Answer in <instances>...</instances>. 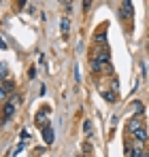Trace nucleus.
Here are the masks:
<instances>
[{
    "label": "nucleus",
    "mask_w": 149,
    "mask_h": 157,
    "mask_svg": "<svg viewBox=\"0 0 149 157\" xmlns=\"http://www.w3.org/2000/svg\"><path fill=\"white\" fill-rule=\"evenodd\" d=\"M122 19H132V0H124V4H122Z\"/></svg>",
    "instance_id": "f257e3e1"
},
{
    "label": "nucleus",
    "mask_w": 149,
    "mask_h": 157,
    "mask_svg": "<svg viewBox=\"0 0 149 157\" xmlns=\"http://www.w3.org/2000/svg\"><path fill=\"white\" fill-rule=\"evenodd\" d=\"M128 153H130V157H145V153H143V142H136L134 147H128Z\"/></svg>",
    "instance_id": "f03ea898"
},
{
    "label": "nucleus",
    "mask_w": 149,
    "mask_h": 157,
    "mask_svg": "<svg viewBox=\"0 0 149 157\" xmlns=\"http://www.w3.org/2000/svg\"><path fill=\"white\" fill-rule=\"evenodd\" d=\"M143 128V119H141V115H136V117H132L130 119V123H128V130L130 132H136Z\"/></svg>",
    "instance_id": "7ed1b4c3"
},
{
    "label": "nucleus",
    "mask_w": 149,
    "mask_h": 157,
    "mask_svg": "<svg viewBox=\"0 0 149 157\" xmlns=\"http://www.w3.org/2000/svg\"><path fill=\"white\" fill-rule=\"evenodd\" d=\"M11 91H13V85L11 83H0V100H4Z\"/></svg>",
    "instance_id": "20e7f679"
},
{
    "label": "nucleus",
    "mask_w": 149,
    "mask_h": 157,
    "mask_svg": "<svg viewBox=\"0 0 149 157\" xmlns=\"http://www.w3.org/2000/svg\"><path fill=\"white\" fill-rule=\"evenodd\" d=\"M13 113H15V104H6V106H4V110H2V119H4V123L13 117Z\"/></svg>",
    "instance_id": "39448f33"
},
{
    "label": "nucleus",
    "mask_w": 149,
    "mask_h": 157,
    "mask_svg": "<svg viewBox=\"0 0 149 157\" xmlns=\"http://www.w3.org/2000/svg\"><path fill=\"white\" fill-rule=\"evenodd\" d=\"M132 136H134V140H136V142H145V140H147V132L143 130V128H141V130H136V132H132Z\"/></svg>",
    "instance_id": "423d86ee"
},
{
    "label": "nucleus",
    "mask_w": 149,
    "mask_h": 157,
    "mask_svg": "<svg viewBox=\"0 0 149 157\" xmlns=\"http://www.w3.org/2000/svg\"><path fill=\"white\" fill-rule=\"evenodd\" d=\"M43 138H45V142H47V144L53 142V130H51V125L43 128Z\"/></svg>",
    "instance_id": "0eeeda50"
},
{
    "label": "nucleus",
    "mask_w": 149,
    "mask_h": 157,
    "mask_svg": "<svg viewBox=\"0 0 149 157\" xmlns=\"http://www.w3.org/2000/svg\"><path fill=\"white\" fill-rule=\"evenodd\" d=\"M36 125H38V128H47V125H49V123H47V115H45V113H43V115H41V113L36 115Z\"/></svg>",
    "instance_id": "6e6552de"
},
{
    "label": "nucleus",
    "mask_w": 149,
    "mask_h": 157,
    "mask_svg": "<svg viewBox=\"0 0 149 157\" xmlns=\"http://www.w3.org/2000/svg\"><path fill=\"white\" fill-rule=\"evenodd\" d=\"M68 28H70V19L64 17V19H62V36H64V38L68 36Z\"/></svg>",
    "instance_id": "1a4fd4ad"
},
{
    "label": "nucleus",
    "mask_w": 149,
    "mask_h": 157,
    "mask_svg": "<svg viewBox=\"0 0 149 157\" xmlns=\"http://www.w3.org/2000/svg\"><path fill=\"white\" fill-rule=\"evenodd\" d=\"M6 77H9V68H6V64H4V62H0V78L4 81Z\"/></svg>",
    "instance_id": "9d476101"
},
{
    "label": "nucleus",
    "mask_w": 149,
    "mask_h": 157,
    "mask_svg": "<svg viewBox=\"0 0 149 157\" xmlns=\"http://www.w3.org/2000/svg\"><path fill=\"white\" fill-rule=\"evenodd\" d=\"M102 98L109 100V102H115V94L113 91H102Z\"/></svg>",
    "instance_id": "9b49d317"
},
{
    "label": "nucleus",
    "mask_w": 149,
    "mask_h": 157,
    "mask_svg": "<svg viewBox=\"0 0 149 157\" xmlns=\"http://www.w3.org/2000/svg\"><path fill=\"white\" fill-rule=\"evenodd\" d=\"M90 130H92V125H90V121H83V132H85V134H90Z\"/></svg>",
    "instance_id": "f8f14e48"
},
{
    "label": "nucleus",
    "mask_w": 149,
    "mask_h": 157,
    "mask_svg": "<svg viewBox=\"0 0 149 157\" xmlns=\"http://www.w3.org/2000/svg\"><path fill=\"white\" fill-rule=\"evenodd\" d=\"M132 106H134V110H136V113H141V110H143V106H141V102H134Z\"/></svg>",
    "instance_id": "ddd939ff"
},
{
    "label": "nucleus",
    "mask_w": 149,
    "mask_h": 157,
    "mask_svg": "<svg viewBox=\"0 0 149 157\" xmlns=\"http://www.w3.org/2000/svg\"><path fill=\"white\" fill-rule=\"evenodd\" d=\"M0 49H6V43H4L2 38H0Z\"/></svg>",
    "instance_id": "4468645a"
},
{
    "label": "nucleus",
    "mask_w": 149,
    "mask_h": 157,
    "mask_svg": "<svg viewBox=\"0 0 149 157\" xmlns=\"http://www.w3.org/2000/svg\"><path fill=\"white\" fill-rule=\"evenodd\" d=\"M83 9H85V11L90 9V0H85V4H83Z\"/></svg>",
    "instance_id": "2eb2a0df"
}]
</instances>
